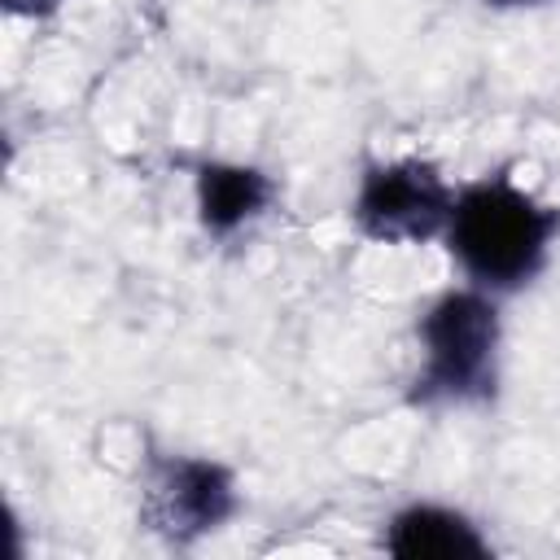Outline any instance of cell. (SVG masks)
<instances>
[{
  "instance_id": "obj_1",
  "label": "cell",
  "mask_w": 560,
  "mask_h": 560,
  "mask_svg": "<svg viewBox=\"0 0 560 560\" xmlns=\"http://www.w3.org/2000/svg\"><path fill=\"white\" fill-rule=\"evenodd\" d=\"M442 236L468 284L494 298L516 293L547 267L560 236V206L538 201L512 175L494 171L455 188V210Z\"/></svg>"
},
{
  "instance_id": "obj_2",
  "label": "cell",
  "mask_w": 560,
  "mask_h": 560,
  "mask_svg": "<svg viewBox=\"0 0 560 560\" xmlns=\"http://www.w3.org/2000/svg\"><path fill=\"white\" fill-rule=\"evenodd\" d=\"M420 368L407 402L416 407H481L499 394L503 319L494 293L468 284L446 289L416 324Z\"/></svg>"
},
{
  "instance_id": "obj_3",
  "label": "cell",
  "mask_w": 560,
  "mask_h": 560,
  "mask_svg": "<svg viewBox=\"0 0 560 560\" xmlns=\"http://www.w3.org/2000/svg\"><path fill=\"white\" fill-rule=\"evenodd\" d=\"M455 210V188L424 158L368 162L350 201L359 236L381 245H420L446 232Z\"/></svg>"
},
{
  "instance_id": "obj_4",
  "label": "cell",
  "mask_w": 560,
  "mask_h": 560,
  "mask_svg": "<svg viewBox=\"0 0 560 560\" xmlns=\"http://www.w3.org/2000/svg\"><path fill=\"white\" fill-rule=\"evenodd\" d=\"M241 508V490L228 464L206 455H158L144 477L140 516L166 542H197L223 529Z\"/></svg>"
},
{
  "instance_id": "obj_5",
  "label": "cell",
  "mask_w": 560,
  "mask_h": 560,
  "mask_svg": "<svg viewBox=\"0 0 560 560\" xmlns=\"http://www.w3.org/2000/svg\"><path fill=\"white\" fill-rule=\"evenodd\" d=\"M381 547L398 560H486L490 538L455 508L407 503L385 521Z\"/></svg>"
},
{
  "instance_id": "obj_6",
  "label": "cell",
  "mask_w": 560,
  "mask_h": 560,
  "mask_svg": "<svg viewBox=\"0 0 560 560\" xmlns=\"http://www.w3.org/2000/svg\"><path fill=\"white\" fill-rule=\"evenodd\" d=\"M276 197V184L258 166L241 162H201L197 166V219L210 236H232L254 223Z\"/></svg>"
},
{
  "instance_id": "obj_7",
  "label": "cell",
  "mask_w": 560,
  "mask_h": 560,
  "mask_svg": "<svg viewBox=\"0 0 560 560\" xmlns=\"http://www.w3.org/2000/svg\"><path fill=\"white\" fill-rule=\"evenodd\" d=\"M61 0H4V9L9 13H18V18H44V13H52Z\"/></svg>"
},
{
  "instance_id": "obj_8",
  "label": "cell",
  "mask_w": 560,
  "mask_h": 560,
  "mask_svg": "<svg viewBox=\"0 0 560 560\" xmlns=\"http://www.w3.org/2000/svg\"><path fill=\"white\" fill-rule=\"evenodd\" d=\"M490 9H529V4H551V0H486Z\"/></svg>"
}]
</instances>
